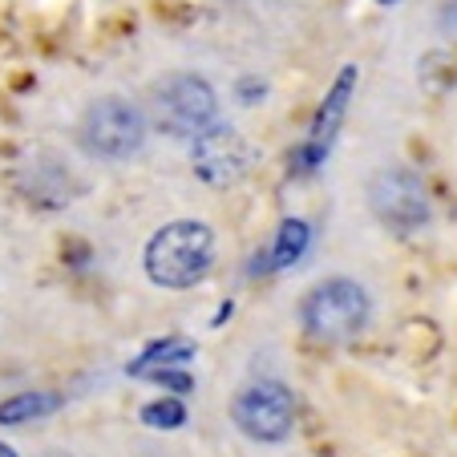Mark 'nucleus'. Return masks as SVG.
I'll use <instances>...</instances> for the list:
<instances>
[{
  "instance_id": "nucleus-1",
  "label": "nucleus",
  "mask_w": 457,
  "mask_h": 457,
  "mask_svg": "<svg viewBox=\"0 0 457 457\" xmlns=\"http://www.w3.org/2000/svg\"><path fill=\"white\" fill-rule=\"evenodd\" d=\"M215 263V231L199 219H179L154 231L146 243V276L150 284L182 292L195 287Z\"/></svg>"
},
{
  "instance_id": "nucleus-2",
  "label": "nucleus",
  "mask_w": 457,
  "mask_h": 457,
  "mask_svg": "<svg viewBox=\"0 0 457 457\" xmlns=\"http://www.w3.org/2000/svg\"><path fill=\"white\" fill-rule=\"evenodd\" d=\"M146 142V113L126 97H97L81 113V146L94 158L105 162H121L134 158Z\"/></svg>"
},
{
  "instance_id": "nucleus-3",
  "label": "nucleus",
  "mask_w": 457,
  "mask_h": 457,
  "mask_svg": "<svg viewBox=\"0 0 457 457\" xmlns=\"http://www.w3.org/2000/svg\"><path fill=\"white\" fill-rule=\"evenodd\" d=\"M303 328L308 337L328 340V345H345L369 320V295L356 279H324L303 295Z\"/></svg>"
},
{
  "instance_id": "nucleus-4",
  "label": "nucleus",
  "mask_w": 457,
  "mask_h": 457,
  "mask_svg": "<svg viewBox=\"0 0 457 457\" xmlns=\"http://www.w3.org/2000/svg\"><path fill=\"white\" fill-rule=\"evenodd\" d=\"M154 121L174 138H199L219 121V97L199 73H170L154 86Z\"/></svg>"
},
{
  "instance_id": "nucleus-5",
  "label": "nucleus",
  "mask_w": 457,
  "mask_h": 457,
  "mask_svg": "<svg viewBox=\"0 0 457 457\" xmlns=\"http://www.w3.org/2000/svg\"><path fill=\"white\" fill-rule=\"evenodd\" d=\"M369 207L393 231H417L429 223V195L425 182L405 166H388L377 170L369 182Z\"/></svg>"
},
{
  "instance_id": "nucleus-6",
  "label": "nucleus",
  "mask_w": 457,
  "mask_h": 457,
  "mask_svg": "<svg viewBox=\"0 0 457 457\" xmlns=\"http://www.w3.org/2000/svg\"><path fill=\"white\" fill-rule=\"evenodd\" d=\"M231 417L251 441L276 445L295 425V397L279 380H255V385H247L239 397H235Z\"/></svg>"
},
{
  "instance_id": "nucleus-7",
  "label": "nucleus",
  "mask_w": 457,
  "mask_h": 457,
  "mask_svg": "<svg viewBox=\"0 0 457 457\" xmlns=\"http://www.w3.org/2000/svg\"><path fill=\"white\" fill-rule=\"evenodd\" d=\"M195 142V150H190V170L199 174L207 187H231V182H239L243 174H247L251 166V142L243 138L235 126H223V121H215L211 129H203Z\"/></svg>"
},
{
  "instance_id": "nucleus-8",
  "label": "nucleus",
  "mask_w": 457,
  "mask_h": 457,
  "mask_svg": "<svg viewBox=\"0 0 457 457\" xmlns=\"http://www.w3.org/2000/svg\"><path fill=\"white\" fill-rule=\"evenodd\" d=\"M353 86H356V70L348 65V70H340V78L332 81L328 97H324V105H320L316 121H312L308 142L300 146V158H295V170H312V166H320L324 158H328V146H332V138L340 134V121H345V113H348V97H353Z\"/></svg>"
},
{
  "instance_id": "nucleus-9",
  "label": "nucleus",
  "mask_w": 457,
  "mask_h": 457,
  "mask_svg": "<svg viewBox=\"0 0 457 457\" xmlns=\"http://www.w3.org/2000/svg\"><path fill=\"white\" fill-rule=\"evenodd\" d=\"M312 231L303 219H284V227L276 231V239L268 243V251L255 259V271H284L292 268L295 259L303 255V247H308Z\"/></svg>"
},
{
  "instance_id": "nucleus-10",
  "label": "nucleus",
  "mask_w": 457,
  "mask_h": 457,
  "mask_svg": "<svg viewBox=\"0 0 457 457\" xmlns=\"http://www.w3.org/2000/svg\"><path fill=\"white\" fill-rule=\"evenodd\" d=\"M61 401L53 393H21V397H9L0 405V425H25L37 421V417H49Z\"/></svg>"
},
{
  "instance_id": "nucleus-11",
  "label": "nucleus",
  "mask_w": 457,
  "mask_h": 457,
  "mask_svg": "<svg viewBox=\"0 0 457 457\" xmlns=\"http://www.w3.org/2000/svg\"><path fill=\"white\" fill-rule=\"evenodd\" d=\"M142 421L154 425V429H174V425L187 421V409H182V401H150L146 409H142Z\"/></svg>"
},
{
  "instance_id": "nucleus-12",
  "label": "nucleus",
  "mask_w": 457,
  "mask_h": 457,
  "mask_svg": "<svg viewBox=\"0 0 457 457\" xmlns=\"http://www.w3.org/2000/svg\"><path fill=\"white\" fill-rule=\"evenodd\" d=\"M441 29H445V33H457V0H445V9H441Z\"/></svg>"
},
{
  "instance_id": "nucleus-13",
  "label": "nucleus",
  "mask_w": 457,
  "mask_h": 457,
  "mask_svg": "<svg viewBox=\"0 0 457 457\" xmlns=\"http://www.w3.org/2000/svg\"><path fill=\"white\" fill-rule=\"evenodd\" d=\"M0 457H17V449H12V445H4V441H0Z\"/></svg>"
},
{
  "instance_id": "nucleus-14",
  "label": "nucleus",
  "mask_w": 457,
  "mask_h": 457,
  "mask_svg": "<svg viewBox=\"0 0 457 457\" xmlns=\"http://www.w3.org/2000/svg\"><path fill=\"white\" fill-rule=\"evenodd\" d=\"M380 4H397V0H380Z\"/></svg>"
}]
</instances>
